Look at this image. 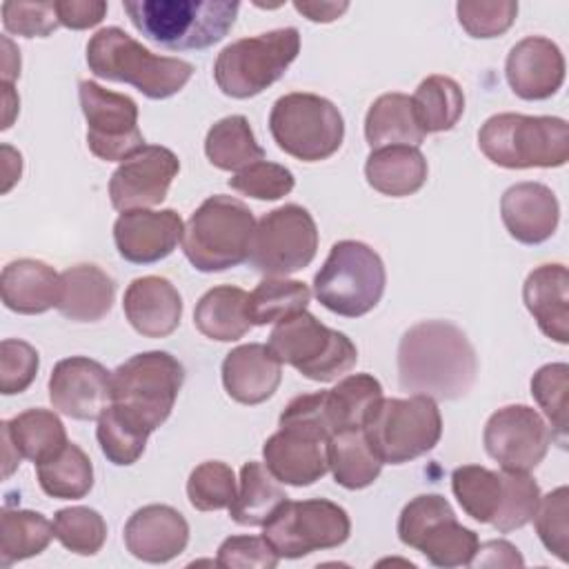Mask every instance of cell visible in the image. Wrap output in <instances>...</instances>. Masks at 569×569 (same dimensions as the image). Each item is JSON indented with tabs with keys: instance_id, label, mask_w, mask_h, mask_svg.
I'll list each match as a JSON object with an SVG mask.
<instances>
[{
	"instance_id": "1",
	"label": "cell",
	"mask_w": 569,
	"mask_h": 569,
	"mask_svg": "<svg viewBox=\"0 0 569 569\" xmlns=\"http://www.w3.org/2000/svg\"><path fill=\"white\" fill-rule=\"evenodd\" d=\"M478 358L467 333L449 320H422L398 345V382L411 396L458 400L476 382Z\"/></svg>"
},
{
	"instance_id": "2",
	"label": "cell",
	"mask_w": 569,
	"mask_h": 569,
	"mask_svg": "<svg viewBox=\"0 0 569 569\" xmlns=\"http://www.w3.org/2000/svg\"><path fill=\"white\" fill-rule=\"evenodd\" d=\"M131 24L151 42L173 49H207L233 27L236 0H124Z\"/></svg>"
},
{
	"instance_id": "3",
	"label": "cell",
	"mask_w": 569,
	"mask_h": 569,
	"mask_svg": "<svg viewBox=\"0 0 569 569\" xmlns=\"http://www.w3.org/2000/svg\"><path fill=\"white\" fill-rule=\"evenodd\" d=\"M89 71L102 80L127 82L151 100L176 96L193 76L182 58L156 56L120 27H104L87 42Z\"/></svg>"
},
{
	"instance_id": "4",
	"label": "cell",
	"mask_w": 569,
	"mask_h": 569,
	"mask_svg": "<svg viewBox=\"0 0 569 569\" xmlns=\"http://www.w3.org/2000/svg\"><path fill=\"white\" fill-rule=\"evenodd\" d=\"M478 147L505 169H551L569 160V124L556 116L496 113L478 131Z\"/></svg>"
},
{
	"instance_id": "5",
	"label": "cell",
	"mask_w": 569,
	"mask_h": 569,
	"mask_svg": "<svg viewBox=\"0 0 569 569\" xmlns=\"http://www.w3.org/2000/svg\"><path fill=\"white\" fill-rule=\"evenodd\" d=\"M256 231L253 211L233 196H209L189 218L182 251L202 273L224 271L249 260Z\"/></svg>"
},
{
	"instance_id": "6",
	"label": "cell",
	"mask_w": 569,
	"mask_h": 569,
	"mask_svg": "<svg viewBox=\"0 0 569 569\" xmlns=\"http://www.w3.org/2000/svg\"><path fill=\"white\" fill-rule=\"evenodd\" d=\"M182 382L184 367L171 353H136L111 373V405L151 433L169 418Z\"/></svg>"
},
{
	"instance_id": "7",
	"label": "cell",
	"mask_w": 569,
	"mask_h": 569,
	"mask_svg": "<svg viewBox=\"0 0 569 569\" xmlns=\"http://www.w3.org/2000/svg\"><path fill=\"white\" fill-rule=\"evenodd\" d=\"M298 51L300 31L296 27L240 38L218 53L213 62L216 84L229 98H253L287 73Z\"/></svg>"
},
{
	"instance_id": "8",
	"label": "cell",
	"mask_w": 569,
	"mask_h": 569,
	"mask_svg": "<svg viewBox=\"0 0 569 569\" xmlns=\"http://www.w3.org/2000/svg\"><path fill=\"white\" fill-rule=\"evenodd\" d=\"M387 271L382 258L365 242L340 240L313 278L318 302L331 313L360 318L382 298Z\"/></svg>"
},
{
	"instance_id": "9",
	"label": "cell",
	"mask_w": 569,
	"mask_h": 569,
	"mask_svg": "<svg viewBox=\"0 0 569 569\" xmlns=\"http://www.w3.org/2000/svg\"><path fill=\"white\" fill-rule=\"evenodd\" d=\"M362 431L382 465H405L429 453L442 436V418L433 398H380Z\"/></svg>"
},
{
	"instance_id": "10",
	"label": "cell",
	"mask_w": 569,
	"mask_h": 569,
	"mask_svg": "<svg viewBox=\"0 0 569 569\" xmlns=\"http://www.w3.org/2000/svg\"><path fill=\"white\" fill-rule=\"evenodd\" d=\"M267 347L280 365H291L313 382L338 380L358 362L356 345L307 309L276 322Z\"/></svg>"
},
{
	"instance_id": "11",
	"label": "cell",
	"mask_w": 569,
	"mask_h": 569,
	"mask_svg": "<svg viewBox=\"0 0 569 569\" xmlns=\"http://www.w3.org/2000/svg\"><path fill=\"white\" fill-rule=\"evenodd\" d=\"M269 131L278 149L291 158L320 162L340 149L345 120L331 100L316 93L293 91L273 102Z\"/></svg>"
},
{
	"instance_id": "12",
	"label": "cell",
	"mask_w": 569,
	"mask_h": 569,
	"mask_svg": "<svg viewBox=\"0 0 569 569\" xmlns=\"http://www.w3.org/2000/svg\"><path fill=\"white\" fill-rule=\"evenodd\" d=\"M262 538L278 558H302L320 549L340 547L351 533L347 511L325 498L284 500L262 525Z\"/></svg>"
},
{
	"instance_id": "13",
	"label": "cell",
	"mask_w": 569,
	"mask_h": 569,
	"mask_svg": "<svg viewBox=\"0 0 569 569\" xmlns=\"http://www.w3.org/2000/svg\"><path fill=\"white\" fill-rule=\"evenodd\" d=\"M316 251L313 216L300 204H282L256 222L249 264L267 278H284L309 267Z\"/></svg>"
},
{
	"instance_id": "14",
	"label": "cell",
	"mask_w": 569,
	"mask_h": 569,
	"mask_svg": "<svg viewBox=\"0 0 569 569\" xmlns=\"http://www.w3.org/2000/svg\"><path fill=\"white\" fill-rule=\"evenodd\" d=\"M78 98L87 120V147L96 158L124 162L144 147L133 98L102 89L93 80H80Z\"/></svg>"
},
{
	"instance_id": "15",
	"label": "cell",
	"mask_w": 569,
	"mask_h": 569,
	"mask_svg": "<svg viewBox=\"0 0 569 569\" xmlns=\"http://www.w3.org/2000/svg\"><path fill=\"white\" fill-rule=\"evenodd\" d=\"M551 440L542 416L527 405H507L493 411L482 431L487 453L505 471L529 473L545 460Z\"/></svg>"
},
{
	"instance_id": "16",
	"label": "cell",
	"mask_w": 569,
	"mask_h": 569,
	"mask_svg": "<svg viewBox=\"0 0 569 569\" xmlns=\"http://www.w3.org/2000/svg\"><path fill=\"white\" fill-rule=\"evenodd\" d=\"M178 171L180 160L171 149L144 144L111 173L109 198L113 209L131 211L160 204Z\"/></svg>"
},
{
	"instance_id": "17",
	"label": "cell",
	"mask_w": 569,
	"mask_h": 569,
	"mask_svg": "<svg viewBox=\"0 0 569 569\" xmlns=\"http://www.w3.org/2000/svg\"><path fill=\"white\" fill-rule=\"evenodd\" d=\"M49 400L73 420H98L111 405V371L87 356L58 360L49 376Z\"/></svg>"
},
{
	"instance_id": "18",
	"label": "cell",
	"mask_w": 569,
	"mask_h": 569,
	"mask_svg": "<svg viewBox=\"0 0 569 569\" xmlns=\"http://www.w3.org/2000/svg\"><path fill=\"white\" fill-rule=\"evenodd\" d=\"M184 224L173 209H131L113 222V242L127 262L153 264L164 260L182 240Z\"/></svg>"
},
{
	"instance_id": "19",
	"label": "cell",
	"mask_w": 569,
	"mask_h": 569,
	"mask_svg": "<svg viewBox=\"0 0 569 569\" xmlns=\"http://www.w3.org/2000/svg\"><path fill=\"white\" fill-rule=\"evenodd\" d=\"M327 445L318 433L280 427L262 445L264 467L282 485L309 487L329 471Z\"/></svg>"
},
{
	"instance_id": "20",
	"label": "cell",
	"mask_w": 569,
	"mask_h": 569,
	"mask_svg": "<svg viewBox=\"0 0 569 569\" xmlns=\"http://www.w3.org/2000/svg\"><path fill=\"white\" fill-rule=\"evenodd\" d=\"M505 76L518 98L547 100L565 82V56L549 38L527 36L511 47Z\"/></svg>"
},
{
	"instance_id": "21",
	"label": "cell",
	"mask_w": 569,
	"mask_h": 569,
	"mask_svg": "<svg viewBox=\"0 0 569 569\" xmlns=\"http://www.w3.org/2000/svg\"><path fill=\"white\" fill-rule=\"evenodd\" d=\"M187 542L189 522L169 505H144L124 525V547L142 562H169L184 551Z\"/></svg>"
},
{
	"instance_id": "22",
	"label": "cell",
	"mask_w": 569,
	"mask_h": 569,
	"mask_svg": "<svg viewBox=\"0 0 569 569\" xmlns=\"http://www.w3.org/2000/svg\"><path fill=\"white\" fill-rule=\"evenodd\" d=\"M500 218L513 240L522 244H540L556 233L560 204L547 184L518 182L502 193Z\"/></svg>"
},
{
	"instance_id": "23",
	"label": "cell",
	"mask_w": 569,
	"mask_h": 569,
	"mask_svg": "<svg viewBox=\"0 0 569 569\" xmlns=\"http://www.w3.org/2000/svg\"><path fill=\"white\" fill-rule=\"evenodd\" d=\"M122 309L140 336L167 338L180 325L182 298L167 278L142 276L127 287Z\"/></svg>"
},
{
	"instance_id": "24",
	"label": "cell",
	"mask_w": 569,
	"mask_h": 569,
	"mask_svg": "<svg viewBox=\"0 0 569 569\" xmlns=\"http://www.w3.org/2000/svg\"><path fill=\"white\" fill-rule=\"evenodd\" d=\"M282 380L280 360L267 345L249 342L231 349L222 360V385L231 400L260 405L269 400Z\"/></svg>"
},
{
	"instance_id": "25",
	"label": "cell",
	"mask_w": 569,
	"mask_h": 569,
	"mask_svg": "<svg viewBox=\"0 0 569 569\" xmlns=\"http://www.w3.org/2000/svg\"><path fill=\"white\" fill-rule=\"evenodd\" d=\"M522 300L547 338L558 345L569 342V271L565 264L536 267L522 284Z\"/></svg>"
},
{
	"instance_id": "26",
	"label": "cell",
	"mask_w": 569,
	"mask_h": 569,
	"mask_svg": "<svg viewBox=\"0 0 569 569\" xmlns=\"http://www.w3.org/2000/svg\"><path fill=\"white\" fill-rule=\"evenodd\" d=\"M2 302L22 316L44 313L58 305L60 273L42 260L20 258L4 264L0 276Z\"/></svg>"
},
{
	"instance_id": "27",
	"label": "cell",
	"mask_w": 569,
	"mask_h": 569,
	"mask_svg": "<svg viewBox=\"0 0 569 569\" xmlns=\"http://www.w3.org/2000/svg\"><path fill=\"white\" fill-rule=\"evenodd\" d=\"M116 284L96 264H73L60 273L56 309L73 322L102 320L113 307Z\"/></svg>"
},
{
	"instance_id": "28",
	"label": "cell",
	"mask_w": 569,
	"mask_h": 569,
	"mask_svg": "<svg viewBox=\"0 0 569 569\" xmlns=\"http://www.w3.org/2000/svg\"><path fill=\"white\" fill-rule=\"evenodd\" d=\"M427 160L418 147L391 144L371 149L365 162V176L369 187L382 196L405 198L422 189L427 182Z\"/></svg>"
},
{
	"instance_id": "29",
	"label": "cell",
	"mask_w": 569,
	"mask_h": 569,
	"mask_svg": "<svg viewBox=\"0 0 569 569\" xmlns=\"http://www.w3.org/2000/svg\"><path fill=\"white\" fill-rule=\"evenodd\" d=\"M249 293L233 284L209 289L193 309L196 329L218 342L240 340L253 325L247 313Z\"/></svg>"
},
{
	"instance_id": "30",
	"label": "cell",
	"mask_w": 569,
	"mask_h": 569,
	"mask_svg": "<svg viewBox=\"0 0 569 569\" xmlns=\"http://www.w3.org/2000/svg\"><path fill=\"white\" fill-rule=\"evenodd\" d=\"M425 136L413 116L411 98L405 93L378 96L365 116V138L371 149L391 144L418 147Z\"/></svg>"
},
{
	"instance_id": "31",
	"label": "cell",
	"mask_w": 569,
	"mask_h": 569,
	"mask_svg": "<svg viewBox=\"0 0 569 569\" xmlns=\"http://www.w3.org/2000/svg\"><path fill=\"white\" fill-rule=\"evenodd\" d=\"M380 398L382 385L369 373H351L333 389L322 391V409L331 436L347 429H362Z\"/></svg>"
},
{
	"instance_id": "32",
	"label": "cell",
	"mask_w": 569,
	"mask_h": 569,
	"mask_svg": "<svg viewBox=\"0 0 569 569\" xmlns=\"http://www.w3.org/2000/svg\"><path fill=\"white\" fill-rule=\"evenodd\" d=\"M289 496L262 462L249 460L240 469V489L229 505V516L242 527H262Z\"/></svg>"
},
{
	"instance_id": "33",
	"label": "cell",
	"mask_w": 569,
	"mask_h": 569,
	"mask_svg": "<svg viewBox=\"0 0 569 569\" xmlns=\"http://www.w3.org/2000/svg\"><path fill=\"white\" fill-rule=\"evenodd\" d=\"M327 451L333 480L345 489H365L373 485L382 471V460L371 449L362 429L333 433L329 438Z\"/></svg>"
},
{
	"instance_id": "34",
	"label": "cell",
	"mask_w": 569,
	"mask_h": 569,
	"mask_svg": "<svg viewBox=\"0 0 569 569\" xmlns=\"http://www.w3.org/2000/svg\"><path fill=\"white\" fill-rule=\"evenodd\" d=\"M2 427L7 429L18 453L33 465L53 458L69 442L62 420L53 411L40 407L4 420Z\"/></svg>"
},
{
	"instance_id": "35",
	"label": "cell",
	"mask_w": 569,
	"mask_h": 569,
	"mask_svg": "<svg viewBox=\"0 0 569 569\" xmlns=\"http://www.w3.org/2000/svg\"><path fill=\"white\" fill-rule=\"evenodd\" d=\"M204 153L222 171H242L264 158V149L256 142L244 116H227L213 122L204 138Z\"/></svg>"
},
{
	"instance_id": "36",
	"label": "cell",
	"mask_w": 569,
	"mask_h": 569,
	"mask_svg": "<svg viewBox=\"0 0 569 569\" xmlns=\"http://www.w3.org/2000/svg\"><path fill=\"white\" fill-rule=\"evenodd\" d=\"M413 116L425 133L449 131L465 111V93L449 76L425 78L411 96Z\"/></svg>"
},
{
	"instance_id": "37",
	"label": "cell",
	"mask_w": 569,
	"mask_h": 569,
	"mask_svg": "<svg viewBox=\"0 0 569 569\" xmlns=\"http://www.w3.org/2000/svg\"><path fill=\"white\" fill-rule=\"evenodd\" d=\"M40 489L58 500L84 498L93 487V465L76 445L67 442L53 458L36 465Z\"/></svg>"
},
{
	"instance_id": "38",
	"label": "cell",
	"mask_w": 569,
	"mask_h": 569,
	"mask_svg": "<svg viewBox=\"0 0 569 569\" xmlns=\"http://www.w3.org/2000/svg\"><path fill=\"white\" fill-rule=\"evenodd\" d=\"M451 491L462 511L476 522H493L505 500L502 471L480 465H462L451 473Z\"/></svg>"
},
{
	"instance_id": "39",
	"label": "cell",
	"mask_w": 569,
	"mask_h": 569,
	"mask_svg": "<svg viewBox=\"0 0 569 569\" xmlns=\"http://www.w3.org/2000/svg\"><path fill=\"white\" fill-rule=\"evenodd\" d=\"M53 536V522L29 509H2L0 516V565L11 567L18 560L42 553Z\"/></svg>"
},
{
	"instance_id": "40",
	"label": "cell",
	"mask_w": 569,
	"mask_h": 569,
	"mask_svg": "<svg viewBox=\"0 0 569 569\" xmlns=\"http://www.w3.org/2000/svg\"><path fill=\"white\" fill-rule=\"evenodd\" d=\"M478 536L476 531L462 527L453 516L440 518L431 522L418 538L416 547L431 565L451 569V567H467L471 565L478 551Z\"/></svg>"
},
{
	"instance_id": "41",
	"label": "cell",
	"mask_w": 569,
	"mask_h": 569,
	"mask_svg": "<svg viewBox=\"0 0 569 569\" xmlns=\"http://www.w3.org/2000/svg\"><path fill=\"white\" fill-rule=\"evenodd\" d=\"M309 300L311 289L305 282L289 278H264L249 293L247 313L251 325L262 327L305 311Z\"/></svg>"
},
{
	"instance_id": "42",
	"label": "cell",
	"mask_w": 569,
	"mask_h": 569,
	"mask_svg": "<svg viewBox=\"0 0 569 569\" xmlns=\"http://www.w3.org/2000/svg\"><path fill=\"white\" fill-rule=\"evenodd\" d=\"M96 438L109 462L118 467H129L138 462V458L144 453L149 431L140 429L129 418H124L113 405H109L98 418Z\"/></svg>"
},
{
	"instance_id": "43",
	"label": "cell",
	"mask_w": 569,
	"mask_h": 569,
	"mask_svg": "<svg viewBox=\"0 0 569 569\" xmlns=\"http://www.w3.org/2000/svg\"><path fill=\"white\" fill-rule=\"evenodd\" d=\"M56 540L78 556H93L107 540V522L91 507H67L53 516Z\"/></svg>"
},
{
	"instance_id": "44",
	"label": "cell",
	"mask_w": 569,
	"mask_h": 569,
	"mask_svg": "<svg viewBox=\"0 0 569 569\" xmlns=\"http://www.w3.org/2000/svg\"><path fill=\"white\" fill-rule=\"evenodd\" d=\"M567 393H569V365L549 362L531 378V396L551 422V438L567 445Z\"/></svg>"
},
{
	"instance_id": "45",
	"label": "cell",
	"mask_w": 569,
	"mask_h": 569,
	"mask_svg": "<svg viewBox=\"0 0 569 569\" xmlns=\"http://www.w3.org/2000/svg\"><path fill=\"white\" fill-rule=\"evenodd\" d=\"M187 498L198 511L229 509L236 498V473L227 462H200L187 480Z\"/></svg>"
},
{
	"instance_id": "46",
	"label": "cell",
	"mask_w": 569,
	"mask_h": 569,
	"mask_svg": "<svg viewBox=\"0 0 569 569\" xmlns=\"http://www.w3.org/2000/svg\"><path fill=\"white\" fill-rule=\"evenodd\" d=\"M502 480H505V500L491 525L500 533H509V531L522 529L533 520V513L540 502V487L529 473H522V471L502 469Z\"/></svg>"
},
{
	"instance_id": "47",
	"label": "cell",
	"mask_w": 569,
	"mask_h": 569,
	"mask_svg": "<svg viewBox=\"0 0 569 569\" xmlns=\"http://www.w3.org/2000/svg\"><path fill=\"white\" fill-rule=\"evenodd\" d=\"M569 489L562 485L540 496L538 509L533 513L536 533L547 551H551L562 562L569 560Z\"/></svg>"
},
{
	"instance_id": "48",
	"label": "cell",
	"mask_w": 569,
	"mask_h": 569,
	"mask_svg": "<svg viewBox=\"0 0 569 569\" xmlns=\"http://www.w3.org/2000/svg\"><path fill=\"white\" fill-rule=\"evenodd\" d=\"M458 22L471 38L502 36L518 16L513 0H460L456 4Z\"/></svg>"
},
{
	"instance_id": "49",
	"label": "cell",
	"mask_w": 569,
	"mask_h": 569,
	"mask_svg": "<svg viewBox=\"0 0 569 569\" xmlns=\"http://www.w3.org/2000/svg\"><path fill=\"white\" fill-rule=\"evenodd\" d=\"M293 184L296 178L284 164L267 160L249 164L229 178V187L233 191L256 200H280L291 193Z\"/></svg>"
},
{
	"instance_id": "50",
	"label": "cell",
	"mask_w": 569,
	"mask_h": 569,
	"mask_svg": "<svg viewBox=\"0 0 569 569\" xmlns=\"http://www.w3.org/2000/svg\"><path fill=\"white\" fill-rule=\"evenodd\" d=\"M38 351L18 338H4L0 342V391L4 396L22 393L38 373Z\"/></svg>"
},
{
	"instance_id": "51",
	"label": "cell",
	"mask_w": 569,
	"mask_h": 569,
	"mask_svg": "<svg viewBox=\"0 0 569 569\" xmlns=\"http://www.w3.org/2000/svg\"><path fill=\"white\" fill-rule=\"evenodd\" d=\"M2 24L4 31L22 38H47L60 27V20L56 2L9 0L2 4Z\"/></svg>"
},
{
	"instance_id": "52",
	"label": "cell",
	"mask_w": 569,
	"mask_h": 569,
	"mask_svg": "<svg viewBox=\"0 0 569 569\" xmlns=\"http://www.w3.org/2000/svg\"><path fill=\"white\" fill-rule=\"evenodd\" d=\"M453 516V507L445 496L438 493H422L409 500L398 518V538L407 547H416L420 533L436 520Z\"/></svg>"
},
{
	"instance_id": "53",
	"label": "cell",
	"mask_w": 569,
	"mask_h": 569,
	"mask_svg": "<svg viewBox=\"0 0 569 569\" xmlns=\"http://www.w3.org/2000/svg\"><path fill=\"white\" fill-rule=\"evenodd\" d=\"M278 553L262 536H229L218 547V567L224 569H273Z\"/></svg>"
},
{
	"instance_id": "54",
	"label": "cell",
	"mask_w": 569,
	"mask_h": 569,
	"mask_svg": "<svg viewBox=\"0 0 569 569\" xmlns=\"http://www.w3.org/2000/svg\"><path fill=\"white\" fill-rule=\"evenodd\" d=\"M56 13L62 27L82 31L102 22L107 13V2L102 0H58Z\"/></svg>"
},
{
	"instance_id": "55",
	"label": "cell",
	"mask_w": 569,
	"mask_h": 569,
	"mask_svg": "<svg viewBox=\"0 0 569 569\" xmlns=\"http://www.w3.org/2000/svg\"><path fill=\"white\" fill-rule=\"evenodd\" d=\"M520 551L507 540H489L478 545V551L469 567H522Z\"/></svg>"
},
{
	"instance_id": "56",
	"label": "cell",
	"mask_w": 569,
	"mask_h": 569,
	"mask_svg": "<svg viewBox=\"0 0 569 569\" xmlns=\"http://www.w3.org/2000/svg\"><path fill=\"white\" fill-rule=\"evenodd\" d=\"M293 7L298 13H302L311 22H333L349 9V2H300V0H296Z\"/></svg>"
},
{
	"instance_id": "57",
	"label": "cell",
	"mask_w": 569,
	"mask_h": 569,
	"mask_svg": "<svg viewBox=\"0 0 569 569\" xmlns=\"http://www.w3.org/2000/svg\"><path fill=\"white\" fill-rule=\"evenodd\" d=\"M2 171H4L2 193H7L20 180V173H22V156L9 144H2Z\"/></svg>"
},
{
	"instance_id": "58",
	"label": "cell",
	"mask_w": 569,
	"mask_h": 569,
	"mask_svg": "<svg viewBox=\"0 0 569 569\" xmlns=\"http://www.w3.org/2000/svg\"><path fill=\"white\" fill-rule=\"evenodd\" d=\"M2 82L13 84V80L20 76V51L13 47V42L4 36L2 38Z\"/></svg>"
},
{
	"instance_id": "59",
	"label": "cell",
	"mask_w": 569,
	"mask_h": 569,
	"mask_svg": "<svg viewBox=\"0 0 569 569\" xmlns=\"http://www.w3.org/2000/svg\"><path fill=\"white\" fill-rule=\"evenodd\" d=\"M0 431H2V473H4V478H9L13 473V469L20 465L22 456L13 447L9 433H7V429L2 425H0Z\"/></svg>"
},
{
	"instance_id": "60",
	"label": "cell",
	"mask_w": 569,
	"mask_h": 569,
	"mask_svg": "<svg viewBox=\"0 0 569 569\" xmlns=\"http://www.w3.org/2000/svg\"><path fill=\"white\" fill-rule=\"evenodd\" d=\"M2 104H4V120H2V129H9L11 122H13V116L18 113V96L13 91V84L9 82H2Z\"/></svg>"
}]
</instances>
